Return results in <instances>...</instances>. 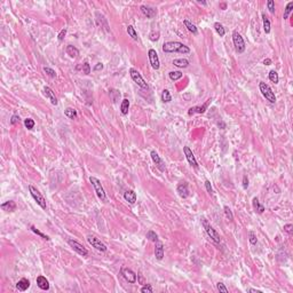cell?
Wrapping results in <instances>:
<instances>
[{"label":"cell","instance_id":"6da1fadb","mask_svg":"<svg viewBox=\"0 0 293 293\" xmlns=\"http://www.w3.org/2000/svg\"><path fill=\"white\" fill-rule=\"evenodd\" d=\"M163 52L165 53H180V54H189L190 48L183 45L180 41H167L163 45Z\"/></svg>","mask_w":293,"mask_h":293},{"label":"cell","instance_id":"7a4b0ae2","mask_svg":"<svg viewBox=\"0 0 293 293\" xmlns=\"http://www.w3.org/2000/svg\"><path fill=\"white\" fill-rule=\"evenodd\" d=\"M202 220V224H203L204 229H205V231H206V233L209 235V237L213 242H215V243H220V240H221V238H220V235H219L216 231H215V229L211 226V224L209 223V221L206 220L205 218H202L200 219Z\"/></svg>","mask_w":293,"mask_h":293},{"label":"cell","instance_id":"3957f363","mask_svg":"<svg viewBox=\"0 0 293 293\" xmlns=\"http://www.w3.org/2000/svg\"><path fill=\"white\" fill-rule=\"evenodd\" d=\"M90 182L92 183V186L94 187L96 196L99 197L100 200H101V202H105V200H107V196H105V191H104V189H103V187H102L101 182H100V180L94 178V176H90Z\"/></svg>","mask_w":293,"mask_h":293},{"label":"cell","instance_id":"277c9868","mask_svg":"<svg viewBox=\"0 0 293 293\" xmlns=\"http://www.w3.org/2000/svg\"><path fill=\"white\" fill-rule=\"evenodd\" d=\"M259 88H260V92L262 93V95L266 97L267 101H269L270 103H275L276 102V96H275V93L273 92V90L270 88V86L266 83L261 81L259 84Z\"/></svg>","mask_w":293,"mask_h":293},{"label":"cell","instance_id":"5b68a950","mask_svg":"<svg viewBox=\"0 0 293 293\" xmlns=\"http://www.w3.org/2000/svg\"><path fill=\"white\" fill-rule=\"evenodd\" d=\"M129 75H131V78L133 79V81H134L139 87H141L142 90H148V88H149L148 84L145 83V80L142 78V76H141V73H140L138 70H135L134 68H131V69H129Z\"/></svg>","mask_w":293,"mask_h":293},{"label":"cell","instance_id":"8992f818","mask_svg":"<svg viewBox=\"0 0 293 293\" xmlns=\"http://www.w3.org/2000/svg\"><path fill=\"white\" fill-rule=\"evenodd\" d=\"M29 191H30L32 198L35 199L37 204L39 205L43 210H46V199L44 198V196L40 194V191L38 189L33 187V186H29Z\"/></svg>","mask_w":293,"mask_h":293},{"label":"cell","instance_id":"52a82bcc","mask_svg":"<svg viewBox=\"0 0 293 293\" xmlns=\"http://www.w3.org/2000/svg\"><path fill=\"white\" fill-rule=\"evenodd\" d=\"M233 41L236 52L238 54L244 53V50H245V41H244L243 37L239 35L237 31H233Z\"/></svg>","mask_w":293,"mask_h":293},{"label":"cell","instance_id":"ba28073f","mask_svg":"<svg viewBox=\"0 0 293 293\" xmlns=\"http://www.w3.org/2000/svg\"><path fill=\"white\" fill-rule=\"evenodd\" d=\"M68 244L72 247V250H73L75 252H77V253L80 254V255H83V257H87V255H88V251H87V250L85 248L84 245L80 244L79 242H77L75 239H69V240H68Z\"/></svg>","mask_w":293,"mask_h":293},{"label":"cell","instance_id":"9c48e42d","mask_svg":"<svg viewBox=\"0 0 293 293\" xmlns=\"http://www.w3.org/2000/svg\"><path fill=\"white\" fill-rule=\"evenodd\" d=\"M120 274H121V276L125 278L126 282H128V283H131V284L136 283V278L138 277H136V274H135L132 269L123 267V268L120 269Z\"/></svg>","mask_w":293,"mask_h":293},{"label":"cell","instance_id":"30bf717a","mask_svg":"<svg viewBox=\"0 0 293 293\" xmlns=\"http://www.w3.org/2000/svg\"><path fill=\"white\" fill-rule=\"evenodd\" d=\"M87 242L94 248H96L97 251H101V252H105V251H107V246H105L104 244L102 243L99 238H96L95 236H92V235L87 236Z\"/></svg>","mask_w":293,"mask_h":293},{"label":"cell","instance_id":"8fae6325","mask_svg":"<svg viewBox=\"0 0 293 293\" xmlns=\"http://www.w3.org/2000/svg\"><path fill=\"white\" fill-rule=\"evenodd\" d=\"M148 56H149L150 64L152 66V69L158 70L159 66H160V62H159V57L157 52L151 48V49H149V52H148Z\"/></svg>","mask_w":293,"mask_h":293},{"label":"cell","instance_id":"7c38bea8","mask_svg":"<svg viewBox=\"0 0 293 293\" xmlns=\"http://www.w3.org/2000/svg\"><path fill=\"white\" fill-rule=\"evenodd\" d=\"M183 152L184 155H186V158H187L189 164L191 165L192 167H195V169H197V167H198V163H197V160L195 158L194 154H192V151L190 150V148H189V147H183Z\"/></svg>","mask_w":293,"mask_h":293},{"label":"cell","instance_id":"4fadbf2b","mask_svg":"<svg viewBox=\"0 0 293 293\" xmlns=\"http://www.w3.org/2000/svg\"><path fill=\"white\" fill-rule=\"evenodd\" d=\"M150 156H151V159H152V162H154L155 164H156V166L158 167L162 172H164L165 171V164L164 162H163V159L160 158V156H159L155 150H152L151 152H150Z\"/></svg>","mask_w":293,"mask_h":293},{"label":"cell","instance_id":"5bb4252c","mask_svg":"<svg viewBox=\"0 0 293 293\" xmlns=\"http://www.w3.org/2000/svg\"><path fill=\"white\" fill-rule=\"evenodd\" d=\"M44 95H45L47 99L50 101V103L53 105H56L57 103H59V101H57V97L55 96V93L53 92V90L50 88V87H48V86H45L44 87Z\"/></svg>","mask_w":293,"mask_h":293},{"label":"cell","instance_id":"9a60e30c","mask_svg":"<svg viewBox=\"0 0 293 293\" xmlns=\"http://www.w3.org/2000/svg\"><path fill=\"white\" fill-rule=\"evenodd\" d=\"M155 257L157 260H163L164 258V245L162 242H155Z\"/></svg>","mask_w":293,"mask_h":293},{"label":"cell","instance_id":"2e32d148","mask_svg":"<svg viewBox=\"0 0 293 293\" xmlns=\"http://www.w3.org/2000/svg\"><path fill=\"white\" fill-rule=\"evenodd\" d=\"M140 10H141V13L143 14L144 16H147L148 19H152V17H155L156 16V14H157V10L155 9V8H152V7H149V6H141L140 7Z\"/></svg>","mask_w":293,"mask_h":293},{"label":"cell","instance_id":"e0dca14e","mask_svg":"<svg viewBox=\"0 0 293 293\" xmlns=\"http://www.w3.org/2000/svg\"><path fill=\"white\" fill-rule=\"evenodd\" d=\"M176 191H178V194H179V196L181 197V198H187L189 196V188H188V183H186V182H182V183H180L179 186H178V188H176Z\"/></svg>","mask_w":293,"mask_h":293},{"label":"cell","instance_id":"ac0fdd59","mask_svg":"<svg viewBox=\"0 0 293 293\" xmlns=\"http://www.w3.org/2000/svg\"><path fill=\"white\" fill-rule=\"evenodd\" d=\"M210 102H211V99L207 100L206 101V103H204L202 107H192V108H190L188 111V114H204L205 111H206V109H207V104H209Z\"/></svg>","mask_w":293,"mask_h":293},{"label":"cell","instance_id":"d6986e66","mask_svg":"<svg viewBox=\"0 0 293 293\" xmlns=\"http://www.w3.org/2000/svg\"><path fill=\"white\" fill-rule=\"evenodd\" d=\"M37 285H38V288L44 290V291L49 290V282H48L47 278L44 277V276H38V277H37Z\"/></svg>","mask_w":293,"mask_h":293},{"label":"cell","instance_id":"ffe728a7","mask_svg":"<svg viewBox=\"0 0 293 293\" xmlns=\"http://www.w3.org/2000/svg\"><path fill=\"white\" fill-rule=\"evenodd\" d=\"M124 198L126 202H128L129 204H135L136 199H138V196L135 194L133 190H126L124 192Z\"/></svg>","mask_w":293,"mask_h":293},{"label":"cell","instance_id":"44dd1931","mask_svg":"<svg viewBox=\"0 0 293 293\" xmlns=\"http://www.w3.org/2000/svg\"><path fill=\"white\" fill-rule=\"evenodd\" d=\"M29 286H30V282H29V279H26V278H22V279H20L19 282H17V284H16V288H19L20 291H26L28 288H29Z\"/></svg>","mask_w":293,"mask_h":293},{"label":"cell","instance_id":"7402d4cb","mask_svg":"<svg viewBox=\"0 0 293 293\" xmlns=\"http://www.w3.org/2000/svg\"><path fill=\"white\" fill-rule=\"evenodd\" d=\"M1 209L6 211V212H14L16 210V204L13 200H8L6 203L1 204Z\"/></svg>","mask_w":293,"mask_h":293},{"label":"cell","instance_id":"603a6c76","mask_svg":"<svg viewBox=\"0 0 293 293\" xmlns=\"http://www.w3.org/2000/svg\"><path fill=\"white\" fill-rule=\"evenodd\" d=\"M252 205H253L254 211H255V212H258L259 214H262L263 212H264V206L259 203L258 197H254V198H253V200H252Z\"/></svg>","mask_w":293,"mask_h":293},{"label":"cell","instance_id":"cb8c5ba5","mask_svg":"<svg viewBox=\"0 0 293 293\" xmlns=\"http://www.w3.org/2000/svg\"><path fill=\"white\" fill-rule=\"evenodd\" d=\"M65 52H66V54L69 55L70 57H77L78 55H79V50L76 48L75 46L72 45H68L66 46V49H65Z\"/></svg>","mask_w":293,"mask_h":293},{"label":"cell","instance_id":"d4e9b609","mask_svg":"<svg viewBox=\"0 0 293 293\" xmlns=\"http://www.w3.org/2000/svg\"><path fill=\"white\" fill-rule=\"evenodd\" d=\"M183 24L186 25V28H187L192 35H198V29H197V26H196L195 24H192L189 20H184Z\"/></svg>","mask_w":293,"mask_h":293},{"label":"cell","instance_id":"484cf974","mask_svg":"<svg viewBox=\"0 0 293 293\" xmlns=\"http://www.w3.org/2000/svg\"><path fill=\"white\" fill-rule=\"evenodd\" d=\"M173 64L178 68H187L189 65V61L186 59H175L173 61Z\"/></svg>","mask_w":293,"mask_h":293},{"label":"cell","instance_id":"4316f807","mask_svg":"<svg viewBox=\"0 0 293 293\" xmlns=\"http://www.w3.org/2000/svg\"><path fill=\"white\" fill-rule=\"evenodd\" d=\"M128 109H129L128 99H124L121 101V104H120V112L123 114H128Z\"/></svg>","mask_w":293,"mask_h":293},{"label":"cell","instance_id":"83f0119b","mask_svg":"<svg viewBox=\"0 0 293 293\" xmlns=\"http://www.w3.org/2000/svg\"><path fill=\"white\" fill-rule=\"evenodd\" d=\"M214 29H215V31H216V33H218L220 37H223L224 35H226V30H224L223 25L221 24V23H219V22H215L214 23Z\"/></svg>","mask_w":293,"mask_h":293},{"label":"cell","instance_id":"f1b7e54d","mask_svg":"<svg viewBox=\"0 0 293 293\" xmlns=\"http://www.w3.org/2000/svg\"><path fill=\"white\" fill-rule=\"evenodd\" d=\"M127 33H128L129 37H132L133 40H139V36H138V32L135 31L134 26L133 25H128L127 26Z\"/></svg>","mask_w":293,"mask_h":293},{"label":"cell","instance_id":"f546056e","mask_svg":"<svg viewBox=\"0 0 293 293\" xmlns=\"http://www.w3.org/2000/svg\"><path fill=\"white\" fill-rule=\"evenodd\" d=\"M262 21H263V30L266 33L270 32V21L268 20V17L266 16V14H262Z\"/></svg>","mask_w":293,"mask_h":293},{"label":"cell","instance_id":"4dcf8cb0","mask_svg":"<svg viewBox=\"0 0 293 293\" xmlns=\"http://www.w3.org/2000/svg\"><path fill=\"white\" fill-rule=\"evenodd\" d=\"M64 114L68 118H70V119L77 118V111H76L75 109H72V108H66V109L64 110Z\"/></svg>","mask_w":293,"mask_h":293},{"label":"cell","instance_id":"1f68e13d","mask_svg":"<svg viewBox=\"0 0 293 293\" xmlns=\"http://www.w3.org/2000/svg\"><path fill=\"white\" fill-rule=\"evenodd\" d=\"M292 10H293V1H290L288 5H286V7H285V10H284V20H288V15L292 13Z\"/></svg>","mask_w":293,"mask_h":293},{"label":"cell","instance_id":"d6a6232c","mask_svg":"<svg viewBox=\"0 0 293 293\" xmlns=\"http://www.w3.org/2000/svg\"><path fill=\"white\" fill-rule=\"evenodd\" d=\"M162 101H163L164 103H169V102L172 101V96H171L169 90H163V93H162Z\"/></svg>","mask_w":293,"mask_h":293},{"label":"cell","instance_id":"836d02e7","mask_svg":"<svg viewBox=\"0 0 293 293\" xmlns=\"http://www.w3.org/2000/svg\"><path fill=\"white\" fill-rule=\"evenodd\" d=\"M269 80L271 81V83H274V84H277L278 81H279V77H278V73L275 71V70H271V71H269Z\"/></svg>","mask_w":293,"mask_h":293},{"label":"cell","instance_id":"e575fe53","mask_svg":"<svg viewBox=\"0 0 293 293\" xmlns=\"http://www.w3.org/2000/svg\"><path fill=\"white\" fill-rule=\"evenodd\" d=\"M169 79L175 81V80H179L180 78H182V72L181 71H171L169 73Z\"/></svg>","mask_w":293,"mask_h":293},{"label":"cell","instance_id":"d590c367","mask_svg":"<svg viewBox=\"0 0 293 293\" xmlns=\"http://www.w3.org/2000/svg\"><path fill=\"white\" fill-rule=\"evenodd\" d=\"M147 238L149 239L150 242H157L158 240V235L155 233V231H152V230H149L148 233H147Z\"/></svg>","mask_w":293,"mask_h":293},{"label":"cell","instance_id":"8d00e7d4","mask_svg":"<svg viewBox=\"0 0 293 293\" xmlns=\"http://www.w3.org/2000/svg\"><path fill=\"white\" fill-rule=\"evenodd\" d=\"M31 230H32V231H33V233H37L38 236H40V237H41V238H43V239H46V240H49V239H50L49 237L47 236V235H44V233H41V231H39L38 229L36 228L35 226H31Z\"/></svg>","mask_w":293,"mask_h":293},{"label":"cell","instance_id":"74e56055","mask_svg":"<svg viewBox=\"0 0 293 293\" xmlns=\"http://www.w3.org/2000/svg\"><path fill=\"white\" fill-rule=\"evenodd\" d=\"M248 238H250V243L252 244V245H255V244L258 243V238H257V235H255V233L254 231H248Z\"/></svg>","mask_w":293,"mask_h":293},{"label":"cell","instance_id":"f35d334b","mask_svg":"<svg viewBox=\"0 0 293 293\" xmlns=\"http://www.w3.org/2000/svg\"><path fill=\"white\" fill-rule=\"evenodd\" d=\"M24 126L28 129H32L35 127V120L31 119V118H26V119L24 120Z\"/></svg>","mask_w":293,"mask_h":293},{"label":"cell","instance_id":"ab89813d","mask_svg":"<svg viewBox=\"0 0 293 293\" xmlns=\"http://www.w3.org/2000/svg\"><path fill=\"white\" fill-rule=\"evenodd\" d=\"M141 292L142 293H152L154 292V288L150 284H144L143 286L141 288Z\"/></svg>","mask_w":293,"mask_h":293},{"label":"cell","instance_id":"60d3db41","mask_svg":"<svg viewBox=\"0 0 293 293\" xmlns=\"http://www.w3.org/2000/svg\"><path fill=\"white\" fill-rule=\"evenodd\" d=\"M223 210H224V213H226V216H227V219H228L229 221H233V213H231V210L229 209L228 206H224Z\"/></svg>","mask_w":293,"mask_h":293},{"label":"cell","instance_id":"b9f144b4","mask_svg":"<svg viewBox=\"0 0 293 293\" xmlns=\"http://www.w3.org/2000/svg\"><path fill=\"white\" fill-rule=\"evenodd\" d=\"M216 288H218L219 292H222V293H228V288L224 286L223 283H221V282H219L218 284H216Z\"/></svg>","mask_w":293,"mask_h":293},{"label":"cell","instance_id":"7bdbcfd3","mask_svg":"<svg viewBox=\"0 0 293 293\" xmlns=\"http://www.w3.org/2000/svg\"><path fill=\"white\" fill-rule=\"evenodd\" d=\"M159 36L160 35H159L158 31H152V32L149 35V38L151 41H157V40L159 39Z\"/></svg>","mask_w":293,"mask_h":293},{"label":"cell","instance_id":"ee69618b","mask_svg":"<svg viewBox=\"0 0 293 293\" xmlns=\"http://www.w3.org/2000/svg\"><path fill=\"white\" fill-rule=\"evenodd\" d=\"M267 7H268L269 12H270L271 14H274V13H275V1H274V0H268V2H267Z\"/></svg>","mask_w":293,"mask_h":293},{"label":"cell","instance_id":"f6af8a7d","mask_svg":"<svg viewBox=\"0 0 293 293\" xmlns=\"http://www.w3.org/2000/svg\"><path fill=\"white\" fill-rule=\"evenodd\" d=\"M81 70H83V73H85V75H90V64H88L87 62H85L84 64H83V68H81Z\"/></svg>","mask_w":293,"mask_h":293},{"label":"cell","instance_id":"bcb514c9","mask_svg":"<svg viewBox=\"0 0 293 293\" xmlns=\"http://www.w3.org/2000/svg\"><path fill=\"white\" fill-rule=\"evenodd\" d=\"M44 72L47 73V75L49 76V77H52V78H55V77H56V72H55L53 69H50V68H44Z\"/></svg>","mask_w":293,"mask_h":293},{"label":"cell","instance_id":"7dc6e473","mask_svg":"<svg viewBox=\"0 0 293 293\" xmlns=\"http://www.w3.org/2000/svg\"><path fill=\"white\" fill-rule=\"evenodd\" d=\"M205 187H206V190H207V192H209V194H212V192H213V189H212L211 182H210L209 180H206V181H205Z\"/></svg>","mask_w":293,"mask_h":293},{"label":"cell","instance_id":"c3c4849f","mask_svg":"<svg viewBox=\"0 0 293 293\" xmlns=\"http://www.w3.org/2000/svg\"><path fill=\"white\" fill-rule=\"evenodd\" d=\"M65 35H66V29H65V28H64V29H62V30H61V32H60V33H59V36H57V38H59V40H60V41H62V40L64 39Z\"/></svg>","mask_w":293,"mask_h":293},{"label":"cell","instance_id":"681fc988","mask_svg":"<svg viewBox=\"0 0 293 293\" xmlns=\"http://www.w3.org/2000/svg\"><path fill=\"white\" fill-rule=\"evenodd\" d=\"M20 121V117L17 116V114H14V116H12V118H10V124L12 125H15L16 123H19Z\"/></svg>","mask_w":293,"mask_h":293},{"label":"cell","instance_id":"f907efd6","mask_svg":"<svg viewBox=\"0 0 293 293\" xmlns=\"http://www.w3.org/2000/svg\"><path fill=\"white\" fill-rule=\"evenodd\" d=\"M292 229H293V226L291 223H288V224H285L284 226V230L286 231L288 233H292Z\"/></svg>","mask_w":293,"mask_h":293},{"label":"cell","instance_id":"816d5d0a","mask_svg":"<svg viewBox=\"0 0 293 293\" xmlns=\"http://www.w3.org/2000/svg\"><path fill=\"white\" fill-rule=\"evenodd\" d=\"M243 187H244V189H246L248 187V179L246 175L243 178Z\"/></svg>","mask_w":293,"mask_h":293},{"label":"cell","instance_id":"f5cc1de1","mask_svg":"<svg viewBox=\"0 0 293 293\" xmlns=\"http://www.w3.org/2000/svg\"><path fill=\"white\" fill-rule=\"evenodd\" d=\"M103 69V64L102 63H97V64L94 66V71H99V70Z\"/></svg>","mask_w":293,"mask_h":293},{"label":"cell","instance_id":"db71d44e","mask_svg":"<svg viewBox=\"0 0 293 293\" xmlns=\"http://www.w3.org/2000/svg\"><path fill=\"white\" fill-rule=\"evenodd\" d=\"M263 64L270 65V64H271V60H270V59H266V60L263 61Z\"/></svg>","mask_w":293,"mask_h":293},{"label":"cell","instance_id":"11a10c76","mask_svg":"<svg viewBox=\"0 0 293 293\" xmlns=\"http://www.w3.org/2000/svg\"><path fill=\"white\" fill-rule=\"evenodd\" d=\"M247 292H257V293H261L260 290H257V288H248Z\"/></svg>","mask_w":293,"mask_h":293},{"label":"cell","instance_id":"9f6ffc18","mask_svg":"<svg viewBox=\"0 0 293 293\" xmlns=\"http://www.w3.org/2000/svg\"><path fill=\"white\" fill-rule=\"evenodd\" d=\"M220 7H221L222 9H226V8H227V4H220Z\"/></svg>","mask_w":293,"mask_h":293},{"label":"cell","instance_id":"6f0895ef","mask_svg":"<svg viewBox=\"0 0 293 293\" xmlns=\"http://www.w3.org/2000/svg\"><path fill=\"white\" fill-rule=\"evenodd\" d=\"M198 2H199V4H202V5H206V2H205V1H200V0H198Z\"/></svg>","mask_w":293,"mask_h":293}]
</instances>
